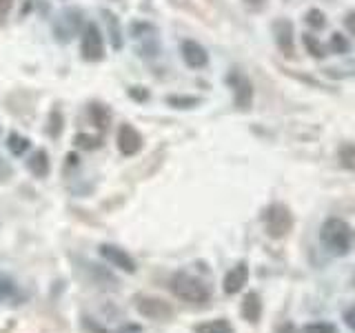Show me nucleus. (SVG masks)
Listing matches in <instances>:
<instances>
[{"label": "nucleus", "mask_w": 355, "mask_h": 333, "mask_svg": "<svg viewBox=\"0 0 355 333\" xmlns=\"http://www.w3.org/2000/svg\"><path fill=\"white\" fill-rule=\"evenodd\" d=\"M196 333H233V327L229 320L216 318V320H207L202 325H198Z\"/></svg>", "instance_id": "13"}, {"label": "nucleus", "mask_w": 355, "mask_h": 333, "mask_svg": "<svg viewBox=\"0 0 355 333\" xmlns=\"http://www.w3.org/2000/svg\"><path fill=\"white\" fill-rule=\"evenodd\" d=\"M11 5H14V0H0V20H3L9 14Z\"/></svg>", "instance_id": "27"}, {"label": "nucleus", "mask_w": 355, "mask_h": 333, "mask_svg": "<svg viewBox=\"0 0 355 333\" xmlns=\"http://www.w3.org/2000/svg\"><path fill=\"white\" fill-rule=\"evenodd\" d=\"M76 142H78V147H83V149H96V147H100V138L87 136V133H78Z\"/></svg>", "instance_id": "25"}, {"label": "nucleus", "mask_w": 355, "mask_h": 333, "mask_svg": "<svg viewBox=\"0 0 355 333\" xmlns=\"http://www.w3.org/2000/svg\"><path fill=\"white\" fill-rule=\"evenodd\" d=\"M166 103H169L171 107H175V109H191V107H196L200 103V100L193 98V96H169V98H166Z\"/></svg>", "instance_id": "20"}, {"label": "nucleus", "mask_w": 355, "mask_h": 333, "mask_svg": "<svg viewBox=\"0 0 355 333\" xmlns=\"http://www.w3.org/2000/svg\"><path fill=\"white\" fill-rule=\"evenodd\" d=\"M80 51H83V58L89 62H98L105 58V40H103V33L100 29L89 22L83 31V42H80Z\"/></svg>", "instance_id": "4"}, {"label": "nucleus", "mask_w": 355, "mask_h": 333, "mask_svg": "<svg viewBox=\"0 0 355 333\" xmlns=\"http://www.w3.org/2000/svg\"><path fill=\"white\" fill-rule=\"evenodd\" d=\"M277 333H297L293 325H282L280 329H277Z\"/></svg>", "instance_id": "30"}, {"label": "nucleus", "mask_w": 355, "mask_h": 333, "mask_svg": "<svg viewBox=\"0 0 355 333\" xmlns=\"http://www.w3.org/2000/svg\"><path fill=\"white\" fill-rule=\"evenodd\" d=\"M89 114H92V120L96 122L98 129H107L109 127V111L103 105H92Z\"/></svg>", "instance_id": "18"}, {"label": "nucleus", "mask_w": 355, "mask_h": 333, "mask_svg": "<svg viewBox=\"0 0 355 333\" xmlns=\"http://www.w3.org/2000/svg\"><path fill=\"white\" fill-rule=\"evenodd\" d=\"M9 173V169H7V164H5V160L0 158V178H5Z\"/></svg>", "instance_id": "31"}, {"label": "nucleus", "mask_w": 355, "mask_h": 333, "mask_svg": "<svg viewBox=\"0 0 355 333\" xmlns=\"http://www.w3.org/2000/svg\"><path fill=\"white\" fill-rule=\"evenodd\" d=\"M229 85L233 89V100H236V107L247 111L253 103V83L249 80L242 71H231L229 74Z\"/></svg>", "instance_id": "5"}, {"label": "nucleus", "mask_w": 355, "mask_h": 333, "mask_svg": "<svg viewBox=\"0 0 355 333\" xmlns=\"http://www.w3.org/2000/svg\"><path fill=\"white\" fill-rule=\"evenodd\" d=\"M275 42L286 56H293V27L288 20H275L273 22Z\"/></svg>", "instance_id": "11"}, {"label": "nucleus", "mask_w": 355, "mask_h": 333, "mask_svg": "<svg viewBox=\"0 0 355 333\" xmlns=\"http://www.w3.org/2000/svg\"><path fill=\"white\" fill-rule=\"evenodd\" d=\"M320 238H322V242H324L333 253H340L342 255V253H347L351 249L353 233H351V227L344 220H340V218H329L324 225H322Z\"/></svg>", "instance_id": "2"}, {"label": "nucleus", "mask_w": 355, "mask_h": 333, "mask_svg": "<svg viewBox=\"0 0 355 333\" xmlns=\"http://www.w3.org/2000/svg\"><path fill=\"white\" fill-rule=\"evenodd\" d=\"M7 144H9V149H11V153H14V155H22L29 149V140L25 136H20V133H11Z\"/></svg>", "instance_id": "19"}, {"label": "nucleus", "mask_w": 355, "mask_h": 333, "mask_svg": "<svg viewBox=\"0 0 355 333\" xmlns=\"http://www.w3.org/2000/svg\"><path fill=\"white\" fill-rule=\"evenodd\" d=\"M180 49H182V60L191 67V69H200V67H205L209 62L207 49L196 40H184Z\"/></svg>", "instance_id": "10"}, {"label": "nucleus", "mask_w": 355, "mask_h": 333, "mask_svg": "<svg viewBox=\"0 0 355 333\" xmlns=\"http://www.w3.org/2000/svg\"><path fill=\"white\" fill-rule=\"evenodd\" d=\"M249 282V264L247 262H238L233 269L225 275V282H222V289H225V293L233 296L244 289V284Z\"/></svg>", "instance_id": "9"}, {"label": "nucleus", "mask_w": 355, "mask_h": 333, "mask_svg": "<svg viewBox=\"0 0 355 333\" xmlns=\"http://www.w3.org/2000/svg\"><path fill=\"white\" fill-rule=\"evenodd\" d=\"M140 316L149 318V320H169L173 316V309L169 302H164L160 298H151V296H144V298H138L136 302Z\"/></svg>", "instance_id": "6"}, {"label": "nucleus", "mask_w": 355, "mask_h": 333, "mask_svg": "<svg viewBox=\"0 0 355 333\" xmlns=\"http://www.w3.org/2000/svg\"><path fill=\"white\" fill-rule=\"evenodd\" d=\"M264 227L271 238H284L293 227V216L284 205H271L264 214Z\"/></svg>", "instance_id": "3"}, {"label": "nucleus", "mask_w": 355, "mask_h": 333, "mask_svg": "<svg viewBox=\"0 0 355 333\" xmlns=\"http://www.w3.org/2000/svg\"><path fill=\"white\" fill-rule=\"evenodd\" d=\"M29 169L36 173L38 178H44L49 173V155H47V151L44 149H40V151H36L31 155V160H29Z\"/></svg>", "instance_id": "14"}, {"label": "nucleus", "mask_w": 355, "mask_h": 333, "mask_svg": "<svg viewBox=\"0 0 355 333\" xmlns=\"http://www.w3.org/2000/svg\"><path fill=\"white\" fill-rule=\"evenodd\" d=\"M169 289L175 298H180L184 302H191V305H205L211 296L209 287L202 280H198L191 273H182V271L171 275Z\"/></svg>", "instance_id": "1"}, {"label": "nucleus", "mask_w": 355, "mask_h": 333, "mask_svg": "<svg viewBox=\"0 0 355 333\" xmlns=\"http://www.w3.org/2000/svg\"><path fill=\"white\" fill-rule=\"evenodd\" d=\"M344 25H347V29L355 36V11H351V14L347 16V20H344Z\"/></svg>", "instance_id": "28"}, {"label": "nucleus", "mask_w": 355, "mask_h": 333, "mask_svg": "<svg viewBox=\"0 0 355 333\" xmlns=\"http://www.w3.org/2000/svg\"><path fill=\"white\" fill-rule=\"evenodd\" d=\"M302 333H338V329L331 322H311L302 329Z\"/></svg>", "instance_id": "22"}, {"label": "nucleus", "mask_w": 355, "mask_h": 333, "mask_svg": "<svg viewBox=\"0 0 355 333\" xmlns=\"http://www.w3.org/2000/svg\"><path fill=\"white\" fill-rule=\"evenodd\" d=\"M138 89H140V87H133V89H131V96H133V98H138V100H147L149 94H147V92H138Z\"/></svg>", "instance_id": "29"}, {"label": "nucleus", "mask_w": 355, "mask_h": 333, "mask_svg": "<svg viewBox=\"0 0 355 333\" xmlns=\"http://www.w3.org/2000/svg\"><path fill=\"white\" fill-rule=\"evenodd\" d=\"M105 18H107V22H109V29H111V33H114V47L116 49H120L122 47V40H120V29H118V20H116V16L114 14H109V11H105Z\"/></svg>", "instance_id": "24"}, {"label": "nucleus", "mask_w": 355, "mask_h": 333, "mask_svg": "<svg viewBox=\"0 0 355 333\" xmlns=\"http://www.w3.org/2000/svg\"><path fill=\"white\" fill-rule=\"evenodd\" d=\"M100 255H103L111 266H118L120 271H127V273L136 271V260H133L125 249L116 247V244H103V247H100Z\"/></svg>", "instance_id": "7"}, {"label": "nucleus", "mask_w": 355, "mask_h": 333, "mask_svg": "<svg viewBox=\"0 0 355 333\" xmlns=\"http://www.w3.org/2000/svg\"><path fill=\"white\" fill-rule=\"evenodd\" d=\"M344 322H347V327H349L351 331H355V305L344 311Z\"/></svg>", "instance_id": "26"}, {"label": "nucleus", "mask_w": 355, "mask_h": 333, "mask_svg": "<svg viewBox=\"0 0 355 333\" xmlns=\"http://www.w3.org/2000/svg\"><path fill=\"white\" fill-rule=\"evenodd\" d=\"M329 47H331V51H336V53H349L351 51V42L344 38L342 33H333Z\"/></svg>", "instance_id": "21"}, {"label": "nucleus", "mask_w": 355, "mask_h": 333, "mask_svg": "<svg viewBox=\"0 0 355 333\" xmlns=\"http://www.w3.org/2000/svg\"><path fill=\"white\" fill-rule=\"evenodd\" d=\"M262 316V302H260V296L251 291L244 296V302H242V318L247 322H258Z\"/></svg>", "instance_id": "12"}, {"label": "nucleus", "mask_w": 355, "mask_h": 333, "mask_svg": "<svg viewBox=\"0 0 355 333\" xmlns=\"http://www.w3.org/2000/svg\"><path fill=\"white\" fill-rule=\"evenodd\" d=\"M304 47H306V51L311 53V56H313V58H324V44H322L315 36H313V33H304Z\"/></svg>", "instance_id": "17"}, {"label": "nucleus", "mask_w": 355, "mask_h": 333, "mask_svg": "<svg viewBox=\"0 0 355 333\" xmlns=\"http://www.w3.org/2000/svg\"><path fill=\"white\" fill-rule=\"evenodd\" d=\"M16 293H18V284L7 273H0V302L16 298Z\"/></svg>", "instance_id": "16"}, {"label": "nucleus", "mask_w": 355, "mask_h": 333, "mask_svg": "<svg viewBox=\"0 0 355 333\" xmlns=\"http://www.w3.org/2000/svg\"><path fill=\"white\" fill-rule=\"evenodd\" d=\"M306 25H311L313 29H322L327 25V18H324V14H322L320 9H311L306 14Z\"/></svg>", "instance_id": "23"}, {"label": "nucleus", "mask_w": 355, "mask_h": 333, "mask_svg": "<svg viewBox=\"0 0 355 333\" xmlns=\"http://www.w3.org/2000/svg\"><path fill=\"white\" fill-rule=\"evenodd\" d=\"M338 162L344 169L355 173V142H344L338 149Z\"/></svg>", "instance_id": "15"}, {"label": "nucleus", "mask_w": 355, "mask_h": 333, "mask_svg": "<svg viewBox=\"0 0 355 333\" xmlns=\"http://www.w3.org/2000/svg\"><path fill=\"white\" fill-rule=\"evenodd\" d=\"M118 149L125 155H136L142 149V136L138 133L136 127L131 125H122L118 129Z\"/></svg>", "instance_id": "8"}]
</instances>
